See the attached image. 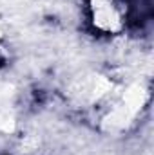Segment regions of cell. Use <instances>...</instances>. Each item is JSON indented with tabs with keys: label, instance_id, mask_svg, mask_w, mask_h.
Returning a JSON list of instances; mask_svg holds the SVG:
<instances>
[{
	"label": "cell",
	"instance_id": "cell-1",
	"mask_svg": "<svg viewBox=\"0 0 154 155\" xmlns=\"http://www.w3.org/2000/svg\"><path fill=\"white\" fill-rule=\"evenodd\" d=\"M91 24L103 35H116L125 27L127 5L123 0H87Z\"/></svg>",
	"mask_w": 154,
	"mask_h": 155
}]
</instances>
